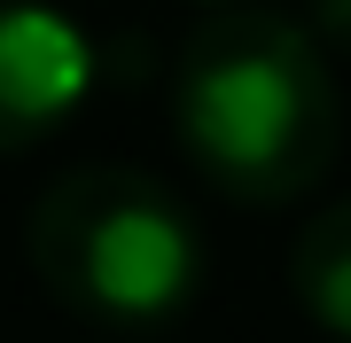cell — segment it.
<instances>
[{
  "label": "cell",
  "instance_id": "obj_1",
  "mask_svg": "<svg viewBox=\"0 0 351 343\" xmlns=\"http://www.w3.org/2000/svg\"><path fill=\"white\" fill-rule=\"evenodd\" d=\"M172 125L188 164L234 203H297L343 149L328 47L289 16L226 8L203 24L172 78Z\"/></svg>",
  "mask_w": 351,
  "mask_h": 343
},
{
  "label": "cell",
  "instance_id": "obj_2",
  "mask_svg": "<svg viewBox=\"0 0 351 343\" xmlns=\"http://www.w3.org/2000/svg\"><path fill=\"white\" fill-rule=\"evenodd\" d=\"M32 273L94 328H164L203 296L195 211L133 164H78L32 203Z\"/></svg>",
  "mask_w": 351,
  "mask_h": 343
},
{
  "label": "cell",
  "instance_id": "obj_3",
  "mask_svg": "<svg viewBox=\"0 0 351 343\" xmlns=\"http://www.w3.org/2000/svg\"><path fill=\"white\" fill-rule=\"evenodd\" d=\"M94 86V47L47 0L0 8V156L47 140Z\"/></svg>",
  "mask_w": 351,
  "mask_h": 343
},
{
  "label": "cell",
  "instance_id": "obj_4",
  "mask_svg": "<svg viewBox=\"0 0 351 343\" xmlns=\"http://www.w3.org/2000/svg\"><path fill=\"white\" fill-rule=\"evenodd\" d=\"M289 289H297V305H304L313 328L351 343V195L328 203L313 227L297 234V250H289Z\"/></svg>",
  "mask_w": 351,
  "mask_h": 343
},
{
  "label": "cell",
  "instance_id": "obj_5",
  "mask_svg": "<svg viewBox=\"0 0 351 343\" xmlns=\"http://www.w3.org/2000/svg\"><path fill=\"white\" fill-rule=\"evenodd\" d=\"M304 31H313L320 47L351 55V0H304Z\"/></svg>",
  "mask_w": 351,
  "mask_h": 343
}]
</instances>
